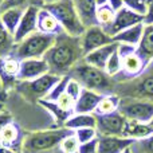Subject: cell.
<instances>
[{"mask_svg": "<svg viewBox=\"0 0 153 153\" xmlns=\"http://www.w3.org/2000/svg\"><path fill=\"white\" fill-rule=\"evenodd\" d=\"M45 59L51 74L58 76L69 75L73 67L83 59L81 38L61 32L56 35L55 42L45 55Z\"/></svg>", "mask_w": 153, "mask_h": 153, "instance_id": "obj_1", "label": "cell"}, {"mask_svg": "<svg viewBox=\"0 0 153 153\" xmlns=\"http://www.w3.org/2000/svg\"><path fill=\"white\" fill-rule=\"evenodd\" d=\"M69 75L76 79L83 89L93 90V91H97L102 95L114 94V91H116V79L108 75L103 70L86 63L83 59L73 67Z\"/></svg>", "mask_w": 153, "mask_h": 153, "instance_id": "obj_2", "label": "cell"}, {"mask_svg": "<svg viewBox=\"0 0 153 153\" xmlns=\"http://www.w3.org/2000/svg\"><path fill=\"white\" fill-rule=\"evenodd\" d=\"M74 133L73 130L67 129L66 126H61L56 129L38 130L24 136L22 144L23 153H47L54 151L59 146L65 137Z\"/></svg>", "mask_w": 153, "mask_h": 153, "instance_id": "obj_3", "label": "cell"}, {"mask_svg": "<svg viewBox=\"0 0 153 153\" xmlns=\"http://www.w3.org/2000/svg\"><path fill=\"white\" fill-rule=\"evenodd\" d=\"M45 8H47L51 13L59 22L63 32L71 35V36L81 38L85 32L86 27L82 24L78 13H76L75 5L73 0H59V1L45 4Z\"/></svg>", "mask_w": 153, "mask_h": 153, "instance_id": "obj_4", "label": "cell"}, {"mask_svg": "<svg viewBox=\"0 0 153 153\" xmlns=\"http://www.w3.org/2000/svg\"><path fill=\"white\" fill-rule=\"evenodd\" d=\"M114 94L121 98H137L153 102V62L148 65L146 70L137 78L117 83Z\"/></svg>", "mask_w": 153, "mask_h": 153, "instance_id": "obj_5", "label": "cell"}, {"mask_svg": "<svg viewBox=\"0 0 153 153\" xmlns=\"http://www.w3.org/2000/svg\"><path fill=\"white\" fill-rule=\"evenodd\" d=\"M55 35L45 34V32L36 31L34 34L28 35L26 39L19 42L15 46L12 55L16 56L19 61L32 58H45L47 51L55 42Z\"/></svg>", "mask_w": 153, "mask_h": 153, "instance_id": "obj_6", "label": "cell"}, {"mask_svg": "<svg viewBox=\"0 0 153 153\" xmlns=\"http://www.w3.org/2000/svg\"><path fill=\"white\" fill-rule=\"evenodd\" d=\"M61 78L62 76L47 73V74L39 76L36 79H32V81H20L16 85L15 89L27 101H30L32 103H38L39 100H43V98L47 97L50 90L53 89L54 85Z\"/></svg>", "mask_w": 153, "mask_h": 153, "instance_id": "obj_7", "label": "cell"}, {"mask_svg": "<svg viewBox=\"0 0 153 153\" xmlns=\"http://www.w3.org/2000/svg\"><path fill=\"white\" fill-rule=\"evenodd\" d=\"M118 111L126 120L140 122H151L153 118V102L137 98L122 97L120 101Z\"/></svg>", "mask_w": 153, "mask_h": 153, "instance_id": "obj_8", "label": "cell"}, {"mask_svg": "<svg viewBox=\"0 0 153 153\" xmlns=\"http://www.w3.org/2000/svg\"><path fill=\"white\" fill-rule=\"evenodd\" d=\"M113 42V36H110L101 26L97 24V26L87 27L81 36V46L82 51H83V56L86 54L91 53V51L97 50V48L110 45Z\"/></svg>", "mask_w": 153, "mask_h": 153, "instance_id": "obj_9", "label": "cell"}, {"mask_svg": "<svg viewBox=\"0 0 153 153\" xmlns=\"http://www.w3.org/2000/svg\"><path fill=\"white\" fill-rule=\"evenodd\" d=\"M146 67H148V63L144 61V58L136 50L134 53L121 58V73L117 76H114V79L117 83L134 79L143 74L146 70Z\"/></svg>", "mask_w": 153, "mask_h": 153, "instance_id": "obj_10", "label": "cell"}, {"mask_svg": "<svg viewBox=\"0 0 153 153\" xmlns=\"http://www.w3.org/2000/svg\"><path fill=\"white\" fill-rule=\"evenodd\" d=\"M95 129L98 136H122L126 118L120 111H114L110 114H95Z\"/></svg>", "mask_w": 153, "mask_h": 153, "instance_id": "obj_11", "label": "cell"}, {"mask_svg": "<svg viewBox=\"0 0 153 153\" xmlns=\"http://www.w3.org/2000/svg\"><path fill=\"white\" fill-rule=\"evenodd\" d=\"M19 67L20 61L13 55L0 56V85L3 93L8 91L10 89H15L19 83Z\"/></svg>", "mask_w": 153, "mask_h": 153, "instance_id": "obj_12", "label": "cell"}, {"mask_svg": "<svg viewBox=\"0 0 153 153\" xmlns=\"http://www.w3.org/2000/svg\"><path fill=\"white\" fill-rule=\"evenodd\" d=\"M143 22H144V15H140V13L124 7L122 10H120L118 12H116L113 23L103 30H105L110 36H114V35L120 34V32L124 31V30L130 28V27H133V26H137V24H141Z\"/></svg>", "mask_w": 153, "mask_h": 153, "instance_id": "obj_13", "label": "cell"}, {"mask_svg": "<svg viewBox=\"0 0 153 153\" xmlns=\"http://www.w3.org/2000/svg\"><path fill=\"white\" fill-rule=\"evenodd\" d=\"M50 73L47 62L45 58H32V59H23L20 61L18 79L20 81H32L39 76Z\"/></svg>", "mask_w": 153, "mask_h": 153, "instance_id": "obj_14", "label": "cell"}, {"mask_svg": "<svg viewBox=\"0 0 153 153\" xmlns=\"http://www.w3.org/2000/svg\"><path fill=\"white\" fill-rule=\"evenodd\" d=\"M39 8L40 7H35V5L26 8L23 16H22L20 23H19L18 28H16L15 34H13V39H15L16 45L19 42H22L23 39H26L28 35L38 31V13H39Z\"/></svg>", "mask_w": 153, "mask_h": 153, "instance_id": "obj_15", "label": "cell"}, {"mask_svg": "<svg viewBox=\"0 0 153 153\" xmlns=\"http://www.w3.org/2000/svg\"><path fill=\"white\" fill-rule=\"evenodd\" d=\"M136 141L122 136H98V153H122Z\"/></svg>", "mask_w": 153, "mask_h": 153, "instance_id": "obj_16", "label": "cell"}, {"mask_svg": "<svg viewBox=\"0 0 153 153\" xmlns=\"http://www.w3.org/2000/svg\"><path fill=\"white\" fill-rule=\"evenodd\" d=\"M103 95L97 91H93L89 89H83L78 100L75 101L74 113L75 114H87V113H95L98 103L101 102Z\"/></svg>", "mask_w": 153, "mask_h": 153, "instance_id": "obj_17", "label": "cell"}, {"mask_svg": "<svg viewBox=\"0 0 153 153\" xmlns=\"http://www.w3.org/2000/svg\"><path fill=\"white\" fill-rule=\"evenodd\" d=\"M153 134V126L149 122H140L134 120H126L122 132V137L133 141H141Z\"/></svg>", "mask_w": 153, "mask_h": 153, "instance_id": "obj_18", "label": "cell"}, {"mask_svg": "<svg viewBox=\"0 0 153 153\" xmlns=\"http://www.w3.org/2000/svg\"><path fill=\"white\" fill-rule=\"evenodd\" d=\"M117 50H118V43L113 42V43H110V45H106V46H103V47L97 48V50L86 54V55L83 56V61L86 62V63L91 65V66L97 67V69L105 70V66H106V63H108L109 58H110Z\"/></svg>", "mask_w": 153, "mask_h": 153, "instance_id": "obj_19", "label": "cell"}, {"mask_svg": "<svg viewBox=\"0 0 153 153\" xmlns=\"http://www.w3.org/2000/svg\"><path fill=\"white\" fill-rule=\"evenodd\" d=\"M38 31L45 32V34L50 35H59L63 32L59 22L56 18L45 7L39 8V13H38Z\"/></svg>", "mask_w": 153, "mask_h": 153, "instance_id": "obj_20", "label": "cell"}, {"mask_svg": "<svg viewBox=\"0 0 153 153\" xmlns=\"http://www.w3.org/2000/svg\"><path fill=\"white\" fill-rule=\"evenodd\" d=\"M23 138H24V136H22L19 126H16L15 124H11L0 132V145L5 146V148L13 149V151L22 152Z\"/></svg>", "mask_w": 153, "mask_h": 153, "instance_id": "obj_21", "label": "cell"}, {"mask_svg": "<svg viewBox=\"0 0 153 153\" xmlns=\"http://www.w3.org/2000/svg\"><path fill=\"white\" fill-rule=\"evenodd\" d=\"M144 23L137 24V26H133L130 28H126L124 31H121L120 34L114 35L113 40L117 43H122V45H129V46H134L137 47L141 42V38L144 34Z\"/></svg>", "mask_w": 153, "mask_h": 153, "instance_id": "obj_22", "label": "cell"}, {"mask_svg": "<svg viewBox=\"0 0 153 153\" xmlns=\"http://www.w3.org/2000/svg\"><path fill=\"white\" fill-rule=\"evenodd\" d=\"M137 53L148 65L153 62V24L145 26L141 42L137 46Z\"/></svg>", "mask_w": 153, "mask_h": 153, "instance_id": "obj_23", "label": "cell"}, {"mask_svg": "<svg viewBox=\"0 0 153 153\" xmlns=\"http://www.w3.org/2000/svg\"><path fill=\"white\" fill-rule=\"evenodd\" d=\"M38 103H39L42 108H45L46 110L54 117V120H55L56 124L61 125V126H65L66 121L74 114V113H69V111L63 110V109L58 105L56 101H48V100H45V98H43V100L38 101Z\"/></svg>", "mask_w": 153, "mask_h": 153, "instance_id": "obj_24", "label": "cell"}, {"mask_svg": "<svg viewBox=\"0 0 153 153\" xmlns=\"http://www.w3.org/2000/svg\"><path fill=\"white\" fill-rule=\"evenodd\" d=\"M65 126L70 130L82 129V128H95L97 126V118H95L94 113H87V114H73L69 120L66 121Z\"/></svg>", "mask_w": 153, "mask_h": 153, "instance_id": "obj_25", "label": "cell"}, {"mask_svg": "<svg viewBox=\"0 0 153 153\" xmlns=\"http://www.w3.org/2000/svg\"><path fill=\"white\" fill-rule=\"evenodd\" d=\"M24 8H7V10L1 11V22L4 24V27L11 32V34H15L16 28H18L19 23L22 20V16L24 13Z\"/></svg>", "mask_w": 153, "mask_h": 153, "instance_id": "obj_26", "label": "cell"}, {"mask_svg": "<svg viewBox=\"0 0 153 153\" xmlns=\"http://www.w3.org/2000/svg\"><path fill=\"white\" fill-rule=\"evenodd\" d=\"M16 43L13 35L5 28L1 22V8H0V56L12 55Z\"/></svg>", "mask_w": 153, "mask_h": 153, "instance_id": "obj_27", "label": "cell"}, {"mask_svg": "<svg viewBox=\"0 0 153 153\" xmlns=\"http://www.w3.org/2000/svg\"><path fill=\"white\" fill-rule=\"evenodd\" d=\"M120 101H121V97L117 94L103 95L101 102L98 103L97 109H95V114H110L114 111H118Z\"/></svg>", "mask_w": 153, "mask_h": 153, "instance_id": "obj_28", "label": "cell"}, {"mask_svg": "<svg viewBox=\"0 0 153 153\" xmlns=\"http://www.w3.org/2000/svg\"><path fill=\"white\" fill-rule=\"evenodd\" d=\"M114 16H116V12L111 10L109 4L97 7L95 19H97V24L98 26H101L102 28H106V27H109L111 23H113Z\"/></svg>", "mask_w": 153, "mask_h": 153, "instance_id": "obj_29", "label": "cell"}, {"mask_svg": "<svg viewBox=\"0 0 153 153\" xmlns=\"http://www.w3.org/2000/svg\"><path fill=\"white\" fill-rule=\"evenodd\" d=\"M31 5H35V7H43L45 3L43 0H4L3 4L0 5V8L3 10H7V8H28Z\"/></svg>", "mask_w": 153, "mask_h": 153, "instance_id": "obj_30", "label": "cell"}, {"mask_svg": "<svg viewBox=\"0 0 153 153\" xmlns=\"http://www.w3.org/2000/svg\"><path fill=\"white\" fill-rule=\"evenodd\" d=\"M69 79H70V75L62 76V78L59 79L55 85H54V87L50 90V93L47 94V97H46L45 100L58 101L59 97H61L62 94H65V93H66V87H67V82H69Z\"/></svg>", "mask_w": 153, "mask_h": 153, "instance_id": "obj_31", "label": "cell"}, {"mask_svg": "<svg viewBox=\"0 0 153 153\" xmlns=\"http://www.w3.org/2000/svg\"><path fill=\"white\" fill-rule=\"evenodd\" d=\"M103 71H105L108 75L113 76V78L121 73V56H120V54H118V50L109 58Z\"/></svg>", "mask_w": 153, "mask_h": 153, "instance_id": "obj_32", "label": "cell"}, {"mask_svg": "<svg viewBox=\"0 0 153 153\" xmlns=\"http://www.w3.org/2000/svg\"><path fill=\"white\" fill-rule=\"evenodd\" d=\"M78 148H79V141L74 133L65 137L62 140V143L59 144V149L63 153H76L78 152Z\"/></svg>", "mask_w": 153, "mask_h": 153, "instance_id": "obj_33", "label": "cell"}, {"mask_svg": "<svg viewBox=\"0 0 153 153\" xmlns=\"http://www.w3.org/2000/svg\"><path fill=\"white\" fill-rule=\"evenodd\" d=\"M74 134L76 136L79 141V145L85 143H89V141L94 140L98 137V133L95 128H82V129H76L74 130Z\"/></svg>", "mask_w": 153, "mask_h": 153, "instance_id": "obj_34", "label": "cell"}, {"mask_svg": "<svg viewBox=\"0 0 153 153\" xmlns=\"http://www.w3.org/2000/svg\"><path fill=\"white\" fill-rule=\"evenodd\" d=\"M124 4L129 10L140 15H145L146 8H148V0H124Z\"/></svg>", "mask_w": 153, "mask_h": 153, "instance_id": "obj_35", "label": "cell"}, {"mask_svg": "<svg viewBox=\"0 0 153 153\" xmlns=\"http://www.w3.org/2000/svg\"><path fill=\"white\" fill-rule=\"evenodd\" d=\"M82 90H83L82 85L79 83L76 79H74V78H71V76H70L69 82H67V87H66V93H67V94H69L74 101H76V100H78V97L81 95Z\"/></svg>", "mask_w": 153, "mask_h": 153, "instance_id": "obj_36", "label": "cell"}, {"mask_svg": "<svg viewBox=\"0 0 153 153\" xmlns=\"http://www.w3.org/2000/svg\"><path fill=\"white\" fill-rule=\"evenodd\" d=\"M58 102V105L61 106L63 110L69 111V113H74V106H75V101L73 100L71 97H70L67 93H65V94H62L61 97H59V100L56 101Z\"/></svg>", "mask_w": 153, "mask_h": 153, "instance_id": "obj_37", "label": "cell"}, {"mask_svg": "<svg viewBox=\"0 0 153 153\" xmlns=\"http://www.w3.org/2000/svg\"><path fill=\"white\" fill-rule=\"evenodd\" d=\"M78 153H98V137L89 143L81 144L78 148Z\"/></svg>", "mask_w": 153, "mask_h": 153, "instance_id": "obj_38", "label": "cell"}, {"mask_svg": "<svg viewBox=\"0 0 153 153\" xmlns=\"http://www.w3.org/2000/svg\"><path fill=\"white\" fill-rule=\"evenodd\" d=\"M13 124V117L7 109H1L0 110V132L8 126V125Z\"/></svg>", "mask_w": 153, "mask_h": 153, "instance_id": "obj_39", "label": "cell"}, {"mask_svg": "<svg viewBox=\"0 0 153 153\" xmlns=\"http://www.w3.org/2000/svg\"><path fill=\"white\" fill-rule=\"evenodd\" d=\"M143 153H153V134L148 138H144L141 141H137Z\"/></svg>", "mask_w": 153, "mask_h": 153, "instance_id": "obj_40", "label": "cell"}, {"mask_svg": "<svg viewBox=\"0 0 153 153\" xmlns=\"http://www.w3.org/2000/svg\"><path fill=\"white\" fill-rule=\"evenodd\" d=\"M144 26H151L153 24V0H148V8L144 15Z\"/></svg>", "mask_w": 153, "mask_h": 153, "instance_id": "obj_41", "label": "cell"}, {"mask_svg": "<svg viewBox=\"0 0 153 153\" xmlns=\"http://www.w3.org/2000/svg\"><path fill=\"white\" fill-rule=\"evenodd\" d=\"M108 4L110 5V8L114 12H118L120 10H122L125 7L124 0H108Z\"/></svg>", "mask_w": 153, "mask_h": 153, "instance_id": "obj_42", "label": "cell"}, {"mask_svg": "<svg viewBox=\"0 0 153 153\" xmlns=\"http://www.w3.org/2000/svg\"><path fill=\"white\" fill-rule=\"evenodd\" d=\"M0 153H22V152H18V151H13V149H10V148H5V146H1V145H0Z\"/></svg>", "mask_w": 153, "mask_h": 153, "instance_id": "obj_43", "label": "cell"}, {"mask_svg": "<svg viewBox=\"0 0 153 153\" xmlns=\"http://www.w3.org/2000/svg\"><path fill=\"white\" fill-rule=\"evenodd\" d=\"M95 4H97V7H101V5L108 4V0H95Z\"/></svg>", "mask_w": 153, "mask_h": 153, "instance_id": "obj_44", "label": "cell"}, {"mask_svg": "<svg viewBox=\"0 0 153 153\" xmlns=\"http://www.w3.org/2000/svg\"><path fill=\"white\" fill-rule=\"evenodd\" d=\"M47 153H63V152H62L61 149H59V146H58L56 149H54V151H50V152H47Z\"/></svg>", "mask_w": 153, "mask_h": 153, "instance_id": "obj_45", "label": "cell"}, {"mask_svg": "<svg viewBox=\"0 0 153 153\" xmlns=\"http://www.w3.org/2000/svg\"><path fill=\"white\" fill-rule=\"evenodd\" d=\"M55 1H59V0H43L45 4H51V3H55Z\"/></svg>", "mask_w": 153, "mask_h": 153, "instance_id": "obj_46", "label": "cell"}, {"mask_svg": "<svg viewBox=\"0 0 153 153\" xmlns=\"http://www.w3.org/2000/svg\"><path fill=\"white\" fill-rule=\"evenodd\" d=\"M122 153H133V149H132V146H129V148H126V149H125V151L122 152Z\"/></svg>", "mask_w": 153, "mask_h": 153, "instance_id": "obj_47", "label": "cell"}, {"mask_svg": "<svg viewBox=\"0 0 153 153\" xmlns=\"http://www.w3.org/2000/svg\"><path fill=\"white\" fill-rule=\"evenodd\" d=\"M1 109H4V106H3V103L0 102V110H1Z\"/></svg>", "mask_w": 153, "mask_h": 153, "instance_id": "obj_48", "label": "cell"}, {"mask_svg": "<svg viewBox=\"0 0 153 153\" xmlns=\"http://www.w3.org/2000/svg\"><path fill=\"white\" fill-rule=\"evenodd\" d=\"M149 124H151V125H152V126H153V118L151 120V122H149Z\"/></svg>", "mask_w": 153, "mask_h": 153, "instance_id": "obj_49", "label": "cell"}, {"mask_svg": "<svg viewBox=\"0 0 153 153\" xmlns=\"http://www.w3.org/2000/svg\"><path fill=\"white\" fill-rule=\"evenodd\" d=\"M3 1H4V0H0V5H1V4H3Z\"/></svg>", "mask_w": 153, "mask_h": 153, "instance_id": "obj_50", "label": "cell"}, {"mask_svg": "<svg viewBox=\"0 0 153 153\" xmlns=\"http://www.w3.org/2000/svg\"><path fill=\"white\" fill-rule=\"evenodd\" d=\"M76 153H78V152H76Z\"/></svg>", "mask_w": 153, "mask_h": 153, "instance_id": "obj_51", "label": "cell"}]
</instances>
